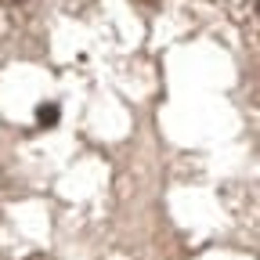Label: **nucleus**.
<instances>
[{
  "label": "nucleus",
  "instance_id": "1",
  "mask_svg": "<svg viewBox=\"0 0 260 260\" xmlns=\"http://www.w3.org/2000/svg\"><path fill=\"white\" fill-rule=\"evenodd\" d=\"M15 4H22V0H15Z\"/></svg>",
  "mask_w": 260,
  "mask_h": 260
}]
</instances>
